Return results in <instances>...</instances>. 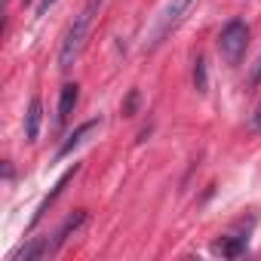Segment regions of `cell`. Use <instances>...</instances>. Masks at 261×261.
Segmentation results:
<instances>
[{
	"label": "cell",
	"instance_id": "ba28073f",
	"mask_svg": "<svg viewBox=\"0 0 261 261\" xmlns=\"http://www.w3.org/2000/svg\"><path fill=\"white\" fill-rule=\"evenodd\" d=\"M83 221H86V212H83V209L71 212V215L62 221V227H59V230L53 233V240H49V246H53V255H56V252H59V249H62V246L71 240V233H77V230H80V224H83Z\"/></svg>",
	"mask_w": 261,
	"mask_h": 261
},
{
	"label": "cell",
	"instance_id": "9c48e42d",
	"mask_svg": "<svg viewBox=\"0 0 261 261\" xmlns=\"http://www.w3.org/2000/svg\"><path fill=\"white\" fill-rule=\"evenodd\" d=\"M40 123H43V101H40V95H31L28 111H25V139L28 142H37Z\"/></svg>",
	"mask_w": 261,
	"mask_h": 261
},
{
	"label": "cell",
	"instance_id": "2e32d148",
	"mask_svg": "<svg viewBox=\"0 0 261 261\" xmlns=\"http://www.w3.org/2000/svg\"><path fill=\"white\" fill-rule=\"evenodd\" d=\"M25 4H34V0H25Z\"/></svg>",
	"mask_w": 261,
	"mask_h": 261
},
{
	"label": "cell",
	"instance_id": "52a82bcc",
	"mask_svg": "<svg viewBox=\"0 0 261 261\" xmlns=\"http://www.w3.org/2000/svg\"><path fill=\"white\" fill-rule=\"evenodd\" d=\"M77 98H80V86L77 83H65L62 92H59V108H56V129H65V123L71 120L74 108H77Z\"/></svg>",
	"mask_w": 261,
	"mask_h": 261
},
{
	"label": "cell",
	"instance_id": "5b68a950",
	"mask_svg": "<svg viewBox=\"0 0 261 261\" xmlns=\"http://www.w3.org/2000/svg\"><path fill=\"white\" fill-rule=\"evenodd\" d=\"M77 172H80V163H74L71 169H65V172L59 175V181L53 185V191H49V194H46V197L40 200V206H37V212H34V218H31V227H34V224H37V221H40V218H43V215L49 212V206H53V203H56V200H59V197L65 194V188H68V185L74 181V175H77Z\"/></svg>",
	"mask_w": 261,
	"mask_h": 261
},
{
	"label": "cell",
	"instance_id": "3957f363",
	"mask_svg": "<svg viewBox=\"0 0 261 261\" xmlns=\"http://www.w3.org/2000/svg\"><path fill=\"white\" fill-rule=\"evenodd\" d=\"M191 4H194V0H169V4H166L163 16H160V22H157V31H154V40H157V43L185 19V13L191 10Z\"/></svg>",
	"mask_w": 261,
	"mask_h": 261
},
{
	"label": "cell",
	"instance_id": "7a4b0ae2",
	"mask_svg": "<svg viewBox=\"0 0 261 261\" xmlns=\"http://www.w3.org/2000/svg\"><path fill=\"white\" fill-rule=\"evenodd\" d=\"M218 53L227 65H240V59L249 49V25L243 19H227L218 31Z\"/></svg>",
	"mask_w": 261,
	"mask_h": 261
},
{
	"label": "cell",
	"instance_id": "9a60e30c",
	"mask_svg": "<svg viewBox=\"0 0 261 261\" xmlns=\"http://www.w3.org/2000/svg\"><path fill=\"white\" fill-rule=\"evenodd\" d=\"M252 126H255V129H261V111H258V114L252 117Z\"/></svg>",
	"mask_w": 261,
	"mask_h": 261
},
{
	"label": "cell",
	"instance_id": "8fae6325",
	"mask_svg": "<svg viewBox=\"0 0 261 261\" xmlns=\"http://www.w3.org/2000/svg\"><path fill=\"white\" fill-rule=\"evenodd\" d=\"M194 89H197L200 95H206V89H209V77H206V59H203V56H197V62H194Z\"/></svg>",
	"mask_w": 261,
	"mask_h": 261
},
{
	"label": "cell",
	"instance_id": "5bb4252c",
	"mask_svg": "<svg viewBox=\"0 0 261 261\" xmlns=\"http://www.w3.org/2000/svg\"><path fill=\"white\" fill-rule=\"evenodd\" d=\"M252 83H261V62H258V68H255V77H252Z\"/></svg>",
	"mask_w": 261,
	"mask_h": 261
},
{
	"label": "cell",
	"instance_id": "7c38bea8",
	"mask_svg": "<svg viewBox=\"0 0 261 261\" xmlns=\"http://www.w3.org/2000/svg\"><path fill=\"white\" fill-rule=\"evenodd\" d=\"M136 105H139V92L133 89V92H129V98H126V105H123V114H133Z\"/></svg>",
	"mask_w": 261,
	"mask_h": 261
},
{
	"label": "cell",
	"instance_id": "30bf717a",
	"mask_svg": "<svg viewBox=\"0 0 261 261\" xmlns=\"http://www.w3.org/2000/svg\"><path fill=\"white\" fill-rule=\"evenodd\" d=\"M215 252L224 255V258H240V255L246 252V237H240V233H227V237H221V240L215 243Z\"/></svg>",
	"mask_w": 261,
	"mask_h": 261
},
{
	"label": "cell",
	"instance_id": "277c9868",
	"mask_svg": "<svg viewBox=\"0 0 261 261\" xmlns=\"http://www.w3.org/2000/svg\"><path fill=\"white\" fill-rule=\"evenodd\" d=\"M98 126H101V117H92V120L80 123V126L74 129V133H71V136H68V139L59 145V151H56V160H65V157H71V154H74V151H77V148H80V145H83V142L92 136V133H95Z\"/></svg>",
	"mask_w": 261,
	"mask_h": 261
},
{
	"label": "cell",
	"instance_id": "4fadbf2b",
	"mask_svg": "<svg viewBox=\"0 0 261 261\" xmlns=\"http://www.w3.org/2000/svg\"><path fill=\"white\" fill-rule=\"evenodd\" d=\"M49 7H56V0H37V16H46Z\"/></svg>",
	"mask_w": 261,
	"mask_h": 261
},
{
	"label": "cell",
	"instance_id": "6da1fadb",
	"mask_svg": "<svg viewBox=\"0 0 261 261\" xmlns=\"http://www.w3.org/2000/svg\"><path fill=\"white\" fill-rule=\"evenodd\" d=\"M98 7H101V0H86V7L74 16V22L68 25V31H65V37H62V46H59V68L62 71H68L77 59H80V53H83V46H86V37H89V28H92V22H95V16H98Z\"/></svg>",
	"mask_w": 261,
	"mask_h": 261
},
{
	"label": "cell",
	"instance_id": "8992f818",
	"mask_svg": "<svg viewBox=\"0 0 261 261\" xmlns=\"http://www.w3.org/2000/svg\"><path fill=\"white\" fill-rule=\"evenodd\" d=\"M53 255V246H49V237H31L28 243H22L16 252H10L7 261H40Z\"/></svg>",
	"mask_w": 261,
	"mask_h": 261
}]
</instances>
